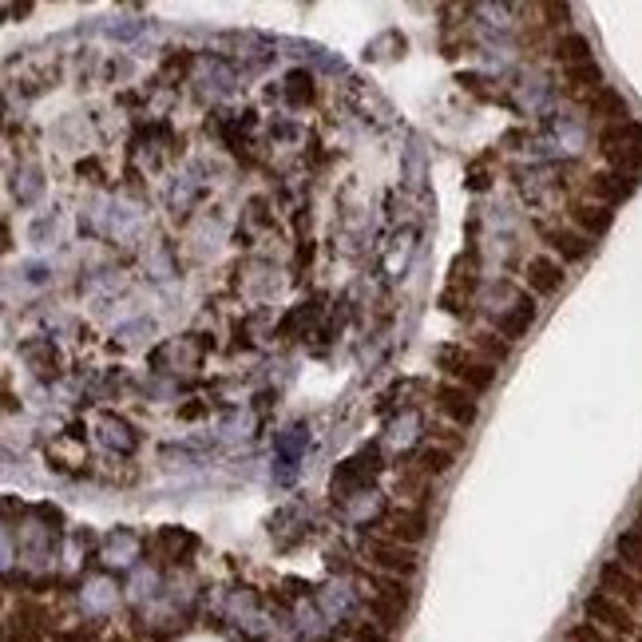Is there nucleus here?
I'll list each match as a JSON object with an SVG mask.
<instances>
[{
  "instance_id": "nucleus-4",
  "label": "nucleus",
  "mask_w": 642,
  "mask_h": 642,
  "mask_svg": "<svg viewBox=\"0 0 642 642\" xmlns=\"http://www.w3.org/2000/svg\"><path fill=\"white\" fill-rule=\"evenodd\" d=\"M432 397H436V413H440L444 421H452L456 428L476 425V417H480V401H476V393H468L464 385H456V381H440V385L432 389Z\"/></svg>"
},
{
  "instance_id": "nucleus-25",
  "label": "nucleus",
  "mask_w": 642,
  "mask_h": 642,
  "mask_svg": "<svg viewBox=\"0 0 642 642\" xmlns=\"http://www.w3.org/2000/svg\"><path fill=\"white\" fill-rule=\"evenodd\" d=\"M52 642H92V631H56Z\"/></svg>"
},
{
  "instance_id": "nucleus-7",
  "label": "nucleus",
  "mask_w": 642,
  "mask_h": 642,
  "mask_svg": "<svg viewBox=\"0 0 642 642\" xmlns=\"http://www.w3.org/2000/svg\"><path fill=\"white\" fill-rule=\"evenodd\" d=\"M639 191V179H631V175H623V171H595L591 179H587V199L591 203H603V207H619V203H627L631 195Z\"/></svg>"
},
{
  "instance_id": "nucleus-5",
  "label": "nucleus",
  "mask_w": 642,
  "mask_h": 642,
  "mask_svg": "<svg viewBox=\"0 0 642 642\" xmlns=\"http://www.w3.org/2000/svg\"><path fill=\"white\" fill-rule=\"evenodd\" d=\"M599 591H607L611 599L627 603V607H642V575H635L631 567H623L619 559H607L599 567Z\"/></svg>"
},
{
  "instance_id": "nucleus-23",
  "label": "nucleus",
  "mask_w": 642,
  "mask_h": 642,
  "mask_svg": "<svg viewBox=\"0 0 642 642\" xmlns=\"http://www.w3.org/2000/svg\"><path fill=\"white\" fill-rule=\"evenodd\" d=\"M349 642H393V635H389V631H381L377 623H361V627L349 635Z\"/></svg>"
},
{
  "instance_id": "nucleus-17",
  "label": "nucleus",
  "mask_w": 642,
  "mask_h": 642,
  "mask_svg": "<svg viewBox=\"0 0 642 642\" xmlns=\"http://www.w3.org/2000/svg\"><path fill=\"white\" fill-rule=\"evenodd\" d=\"M563 80H567V88H579V92H599L607 80H603V68H599V60H591V64H575V68H563Z\"/></svg>"
},
{
  "instance_id": "nucleus-26",
  "label": "nucleus",
  "mask_w": 642,
  "mask_h": 642,
  "mask_svg": "<svg viewBox=\"0 0 642 642\" xmlns=\"http://www.w3.org/2000/svg\"><path fill=\"white\" fill-rule=\"evenodd\" d=\"M635 528H642V508H639V524H635Z\"/></svg>"
},
{
  "instance_id": "nucleus-18",
  "label": "nucleus",
  "mask_w": 642,
  "mask_h": 642,
  "mask_svg": "<svg viewBox=\"0 0 642 642\" xmlns=\"http://www.w3.org/2000/svg\"><path fill=\"white\" fill-rule=\"evenodd\" d=\"M603 159L611 163V171H623V175H642V143H623V147H607Z\"/></svg>"
},
{
  "instance_id": "nucleus-15",
  "label": "nucleus",
  "mask_w": 642,
  "mask_h": 642,
  "mask_svg": "<svg viewBox=\"0 0 642 642\" xmlns=\"http://www.w3.org/2000/svg\"><path fill=\"white\" fill-rule=\"evenodd\" d=\"M365 611H369V619H373L381 631H401V627H405V615H409V603H397V599H385V595H369V599H365Z\"/></svg>"
},
{
  "instance_id": "nucleus-22",
  "label": "nucleus",
  "mask_w": 642,
  "mask_h": 642,
  "mask_svg": "<svg viewBox=\"0 0 642 642\" xmlns=\"http://www.w3.org/2000/svg\"><path fill=\"white\" fill-rule=\"evenodd\" d=\"M567 642H615L603 627H595V623H575L571 631H567Z\"/></svg>"
},
{
  "instance_id": "nucleus-1",
  "label": "nucleus",
  "mask_w": 642,
  "mask_h": 642,
  "mask_svg": "<svg viewBox=\"0 0 642 642\" xmlns=\"http://www.w3.org/2000/svg\"><path fill=\"white\" fill-rule=\"evenodd\" d=\"M436 361H440V369H448V373L456 377V385H464V389L476 393V397H484V393L496 385V365H488V361L476 357L472 349L444 345V349L436 353Z\"/></svg>"
},
{
  "instance_id": "nucleus-10",
  "label": "nucleus",
  "mask_w": 642,
  "mask_h": 642,
  "mask_svg": "<svg viewBox=\"0 0 642 642\" xmlns=\"http://www.w3.org/2000/svg\"><path fill=\"white\" fill-rule=\"evenodd\" d=\"M543 242H547V250H551V258H559V262H587V254H591V238L587 234H579L575 226H547L543 230Z\"/></svg>"
},
{
  "instance_id": "nucleus-11",
  "label": "nucleus",
  "mask_w": 642,
  "mask_h": 642,
  "mask_svg": "<svg viewBox=\"0 0 642 642\" xmlns=\"http://www.w3.org/2000/svg\"><path fill=\"white\" fill-rule=\"evenodd\" d=\"M583 107L595 115V119H603V123H619V119H631V104H627V96L619 92V88H611V84H603L599 92H591V96H583Z\"/></svg>"
},
{
  "instance_id": "nucleus-9",
  "label": "nucleus",
  "mask_w": 642,
  "mask_h": 642,
  "mask_svg": "<svg viewBox=\"0 0 642 642\" xmlns=\"http://www.w3.org/2000/svg\"><path fill=\"white\" fill-rule=\"evenodd\" d=\"M563 262L559 258H551V254H535L528 258V266H524V282H528V290H532L535 298H551V294H559L563 290Z\"/></svg>"
},
{
  "instance_id": "nucleus-3",
  "label": "nucleus",
  "mask_w": 642,
  "mask_h": 642,
  "mask_svg": "<svg viewBox=\"0 0 642 642\" xmlns=\"http://www.w3.org/2000/svg\"><path fill=\"white\" fill-rule=\"evenodd\" d=\"M365 559H369L373 571L397 575V579H413L417 567H421L417 547H405V543H397V539H369V543H365Z\"/></svg>"
},
{
  "instance_id": "nucleus-21",
  "label": "nucleus",
  "mask_w": 642,
  "mask_h": 642,
  "mask_svg": "<svg viewBox=\"0 0 642 642\" xmlns=\"http://www.w3.org/2000/svg\"><path fill=\"white\" fill-rule=\"evenodd\" d=\"M472 353H476V357H484L488 365H504V361H508V353H512V345H508L500 333H488V329H484V333H476V337H472Z\"/></svg>"
},
{
  "instance_id": "nucleus-8",
  "label": "nucleus",
  "mask_w": 642,
  "mask_h": 642,
  "mask_svg": "<svg viewBox=\"0 0 642 642\" xmlns=\"http://www.w3.org/2000/svg\"><path fill=\"white\" fill-rule=\"evenodd\" d=\"M567 218H571V226H575L579 234H587L591 242L603 238V234H611V226H615V211L603 207V203H591V199L567 203Z\"/></svg>"
},
{
  "instance_id": "nucleus-12",
  "label": "nucleus",
  "mask_w": 642,
  "mask_h": 642,
  "mask_svg": "<svg viewBox=\"0 0 642 642\" xmlns=\"http://www.w3.org/2000/svg\"><path fill=\"white\" fill-rule=\"evenodd\" d=\"M535 314H539V306H535V298H516V306L508 310V314H500L496 318V333L512 345V341H520V337H528V329L535 325Z\"/></svg>"
},
{
  "instance_id": "nucleus-13",
  "label": "nucleus",
  "mask_w": 642,
  "mask_h": 642,
  "mask_svg": "<svg viewBox=\"0 0 642 642\" xmlns=\"http://www.w3.org/2000/svg\"><path fill=\"white\" fill-rule=\"evenodd\" d=\"M44 623H48V611L24 603V607L8 619V642H40L44 639Z\"/></svg>"
},
{
  "instance_id": "nucleus-6",
  "label": "nucleus",
  "mask_w": 642,
  "mask_h": 642,
  "mask_svg": "<svg viewBox=\"0 0 642 642\" xmlns=\"http://www.w3.org/2000/svg\"><path fill=\"white\" fill-rule=\"evenodd\" d=\"M428 528H432V520H428L425 504H401V508H393V512L385 516L389 539H397V543H405V547H417L428 535Z\"/></svg>"
},
{
  "instance_id": "nucleus-2",
  "label": "nucleus",
  "mask_w": 642,
  "mask_h": 642,
  "mask_svg": "<svg viewBox=\"0 0 642 642\" xmlns=\"http://www.w3.org/2000/svg\"><path fill=\"white\" fill-rule=\"evenodd\" d=\"M583 615H587V623H595V627H603L607 635H619V639H631V635L639 631L635 607H627V603L611 599V595H607V591H599V587L583 599Z\"/></svg>"
},
{
  "instance_id": "nucleus-16",
  "label": "nucleus",
  "mask_w": 642,
  "mask_h": 642,
  "mask_svg": "<svg viewBox=\"0 0 642 642\" xmlns=\"http://www.w3.org/2000/svg\"><path fill=\"white\" fill-rule=\"evenodd\" d=\"M623 143H642V123L631 115V119H619V123H603L599 127V151L607 147H623Z\"/></svg>"
},
{
  "instance_id": "nucleus-24",
  "label": "nucleus",
  "mask_w": 642,
  "mask_h": 642,
  "mask_svg": "<svg viewBox=\"0 0 642 642\" xmlns=\"http://www.w3.org/2000/svg\"><path fill=\"white\" fill-rule=\"evenodd\" d=\"M436 432V440H444V448H452L456 452V444H464V432H452V428H432Z\"/></svg>"
},
{
  "instance_id": "nucleus-20",
  "label": "nucleus",
  "mask_w": 642,
  "mask_h": 642,
  "mask_svg": "<svg viewBox=\"0 0 642 642\" xmlns=\"http://www.w3.org/2000/svg\"><path fill=\"white\" fill-rule=\"evenodd\" d=\"M452 464H456V452H452V448H444V444H428V448H421V456H417V464H413V468H421L428 480H432V476H444Z\"/></svg>"
},
{
  "instance_id": "nucleus-14",
  "label": "nucleus",
  "mask_w": 642,
  "mask_h": 642,
  "mask_svg": "<svg viewBox=\"0 0 642 642\" xmlns=\"http://www.w3.org/2000/svg\"><path fill=\"white\" fill-rule=\"evenodd\" d=\"M551 56L563 64V68H575V64H591L595 60V48L583 32H563L555 44H551Z\"/></svg>"
},
{
  "instance_id": "nucleus-19",
  "label": "nucleus",
  "mask_w": 642,
  "mask_h": 642,
  "mask_svg": "<svg viewBox=\"0 0 642 642\" xmlns=\"http://www.w3.org/2000/svg\"><path fill=\"white\" fill-rule=\"evenodd\" d=\"M615 559H619L623 567H631L635 575H642V528L619 532V539H615Z\"/></svg>"
}]
</instances>
